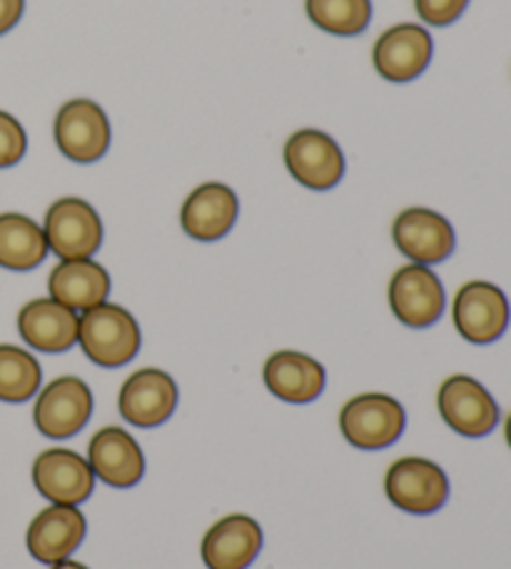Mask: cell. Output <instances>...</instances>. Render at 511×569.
Wrapping results in <instances>:
<instances>
[{"mask_svg": "<svg viewBox=\"0 0 511 569\" xmlns=\"http://www.w3.org/2000/svg\"><path fill=\"white\" fill-rule=\"evenodd\" d=\"M140 342L138 320L120 305L102 302L80 315L78 345L98 368L116 370L128 365L138 355Z\"/></svg>", "mask_w": 511, "mask_h": 569, "instance_id": "obj_1", "label": "cell"}, {"mask_svg": "<svg viewBox=\"0 0 511 569\" xmlns=\"http://www.w3.org/2000/svg\"><path fill=\"white\" fill-rule=\"evenodd\" d=\"M407 415L392 395L364 392L344 405L340 412V430L357 450H384L400 440Z\"/></svg>", "mask_w": 511, "mask_h": 569, "instance_id": "obj_2", "label": "cell"}, {"mask_svg": "<svg viewBox=\"0 0 511 569\" xmlns=\"http://www.w3.org/2000/svg\"><path fill=\"white\" fill-rule=\"evenodd\" d=\"M384 492L397 510L434 515L449 500V480L437 462L424 457H402L387 470Z\"/></svg>", "mask_w": 511, "mask_h": 569, "instance_id": "obj_3", "label": "cell"}, {"mask_svg": "<svg viewBox=\"0 0 511 569\" xmlns=\"http://www.w3.org/2000/svg\"><path fill=\"white\" fill-rule=\"evenodd\" d=\"M48 250L60 260L93 258L102 246V222L98 210L83 198H60L46 216Z\"/></svg>", "mask_w": 511, "mask_h": 569, "instance_id": "obj_4", "label": "cell"}, {"mask_svg": "<svg viewBox=\"0 0 511 569\" xmlns=\"http://www.w3.org/2000/svg\"><path fill=\"white\" fill-rule=\"evenodd\" d=\"M112 128L96 100L73 98L56 116V146L68 160L96 162L110 150Z\"/></svg>", "mask_w": 511, "mask_h": 569, "instance_id": "obj_5", "label": "cell"}, {"mask_svg": "<svg viewBox=\"0 0 511 569\" xmlns=\"http://www.w3.org/2000/svg\"><path fill=\"white\" fill-rule=\"evenodd\" d=\"M454 328L467 342H497L509 328L511 310L504 290L484 280H472L459 288L452 308Z\"/></svg>", "mask_w": 511, "mask_h": 569, "instance_id": "obj_6", "label": "cell"}, {"mask_svg": "<svg viewBox=\"0 0 511 569\" xmlns=\"http://www.w3.org/2000/svg\"><path fill=\"white\" fill-rule=\"evenodd\" d=\"M96 400L88 385L73 378V375H63L40 390L33 410V422L46 437L53 440H66V437L78 435L90 422Z\"/></svg>", "mask_w": 511, "mask_h": 569, "instance_id": "obj_7", "label": "cell"}, {"mask_svg": "<svg viewBox=\"0 0 511 569\" xmlns=\"http://www.w3.org/2000/svg\"><path fill=\"white\" fill-rule=\"evenodd\" d=\"M439 415L464 437H487L499 425V405L482 382L469 375H452L439 388Z\"/></svg>", "mask_w": 511, "mask_h": 569, "instance_id": "obj_8", "label": "cell"}, {"mask_svg": "<svg viewBox=\"0 0 511 569\" xmlns=\"http://www.w3.org/2000/svg\"><path fill=\"white\" fill-rule=\"evenodd\" d=\"M444 284L427 266H404L390 280V308L394 318L412 330H424L442 318Z\"/></svg>", "mask_w": 511, "mask_h": 569, "instance_id": "obj_9", "label": "cell"}, {"mask_svg": "<svg viewBox=\"0 0 511 569\" xmlns=\"http://www.w3.org/2000/svg\"><path fill=\"white\" fill-rule=\"evenodd\" d=\"M36 490L53 505L78 507L90 500L96 490L93 467L68 447L43 450L33 462Z\"/></svg>", "mask_w": 511, "mask_h": 569, "instance_id": "obj_10", "label": "cell"}, {"mask_svg": "<svg viewBox=\"0 0 511 569\" xmlns=\"http://www.w3.org/2000/svg\"><path fill=\"white\" fill-rule=\"evenodd\" d=\"M118 408L132 427L156 430L166 425L178 408V385L166 370L142 368L132 372L120 388Z\"/></svg>", "mask_w": 511, "mask_h": 569, "instance_id": "obj_11", "label": "cell"}, {"mask_svg": "<svg viewBox=\"0 0 511 569\" xmlns=\"http://www.w3.org/2000/svg\"><path fill=\"white\" fill-rule=\"evenodd\" d=\"M392 238L404 258L427 268L444 262L457 248L452 222L429 208L402 210L392 226Z\"/></svg>", "mask_w": 511, "mask_h": 569, "instance_id": "obj_12", "label": "cell"}, {"mask_svg": "<svg viewBox=\"0 0 511 569\" xmlns=\"http://www.w3.org/2000/svg\"><path fill=\"white\" fill-rule=\"evenodd\" d=\"M434 40L429 30L414 23H400L384 30L372 50V63L390 83H409L432 63Z\"/></svg>", "mask_w": 511, "mask_h": 569, "instance_id": "obj_13", "label": "cell"}, {"mask_svg": "<svg viewBox=\"0 0 511 569\" xmlns=\"http://www.w3.org/2000/svg\"><path fill=\"white\" fill-rule=\"evenodd\" d=\"M284 166L300 186L310 190H332L344 176V156L322 130H300L284 146Z\"/></svg>", "mask_w": 511, "mask_h": 569, "instance_id": "obj_14", "label": "cell"}, {"mask_svg": "<svg viewBox=\"0 0 511 569\" xmlns=\"http://www.w3.org/2000/svg\"><path fill=\"white\" fill-rule=\"evenodd\" d=\"M88 522L78 507L50 505L40 510L28 527V552L40 565H58L70 560L86 540Z\"/></svg>", "mask_w": 511, "mask_h": 569, "instance_id": "obj_15", "label": "cell"}, {"mask_svg": "<svg viewBox=\"0 0 511 569\" xmlns=\"http://www.w3.org/2000/svg\"><path fill=\"white\" fill-rule=\"evenodd\" d=\"M93 475L116 490H130L146 475V455L130 432L120 427H102L88 447Z\"/></svg>", "mask_w": 511, "mask_h": 569, "instance_id": "obj_16", "label": "cell"}, {"mask_svg": "<svg viewBox=\"0 0 511 569\" xmlns=\"http://www.w3.org/2000/svg\"><path fill=\"white\" fill-rule=\"evenodd\" d=\"M262 550V530L250 515H228L202 537V562L208 569H248Z\"/></svg>", "mask_w": 511, "mask_h": 569, "instance_id": "obj_17", "label": "cell"}, {"mask_svg": "<svg viewBox=\"0 0 511 569\" xmlns=\"http://www.w3.org/2000/svg\"><path fill=\"white\" fill-rule=\"evenodd\" d=\"M80 318L53 298H36L18 312V332L38 352H68L78 342Z\"/></svg>", "mask_w": 511, "mask_h": 569, "instance_id": "obj_18", "label": "cell"}, {"mask_svg": "<svg viewBox=\"0 0 511 569\" xmlns=\"http://www.w3.org/2000/svg\"><path fill=\"white\" fill-rule=\"evenodd\" d=\"M238 212L240 202L232 188L222 186V182H204L188 196L180 212V222L192 240L214 242L234 228Z\"/></svg>", "mask_w": 511, "mask_h": 569, "instance_id": "obj_19", "label": "cell"}, {"mask_svg": "<svg viewBox=\"0 0 511 569\" xmlns=\"http://www.w3.org/2000/svg\"><path fill=\"white\" fill-rule=\"evenodd\" d=\"M262 378L274 398L292 405L314 402L327 385L322 365L298 350H280L270 355L264 362Z\"/></svg>", "mask_w": 511, "mask_h": 569, "instance_id": "obj_20", "label": "cell"}, {"mask_svg": "<svg viewBox=\"0 0 511 569\" xmlns=\"http://www.w3.org/2000/svg\"><path fill=\"white\" fill-rule=\"evenodd\" d=\"M50 298L76 312L93 310L108 302L110 276L96 260H63L48 278Z\"/></svg>", "mask_w": 511, "mask_h": 569, "instance_id": "obj_21", "label": "cell"}, {"mask_svg": "<svg viewBox=\"0 0 511 569\" xmlns=\"http://www.w3.org/2000/svg\"><path fill=\"white\" fill-rule=\"evenodd\" d=\"M48 240L33 218L20 212L0 216V268L30 272L48 258Z\"/></svg>", "mask_w": 511, "mask_h": 569, "instance_id": "obj_22", "label": "cell"}, {"mask_svg": "<svg viewBox=\"0 0 511 569\" xmlns=\"http://www.w3.org/2000/svg\"><path fill=\"white\" fill-rule=\"evenodd\" d=\"M43 382L40 362L28 350L16 345H0V400L3 402H28L36 398Z\"/></svg>", "mask_w": 511, "mask_h": 569, "instance_id": "obj_23", "label": "cell"}, {"mask_svg": "<svg viewBox=\"0 0 511 569\" xmlns=\"http://www.w3.org/2000/svg\"><path fill=\"white\" fill-rule=\"evenodd\" d=\"M307 16L324 33L352 38L372 20V0H307Z\"/></svg>", "mask_w": 511, "mask_h": 569, "instance_id": "obj_24", "label": "cell"}, {"mask_svg": "<svg viewBox=\"0 0 511 569\" xmlns=\"http://www.w3.org/2000/svg\"><path fill=\"white\" fill-rule=\"evenodd\" d=\"M28 150V136L18 120L0 110V168H13L23 160Z\"/></svg>", "mask_w": 511, "mask_h": 569, "instance_id": "obj_25", "label": "cell"}, {"mask_svg": "<svg viewBox=\"0 0 511 569\" xmlns=\"http://www.w3.org/2000/svg\"><path fill=\"white\" fill-rule=\"evenodd\" d=\"M467 6L469 0H414L419 18H422L427 26L434 28L452 26L454 20L462 18Z\"/></svg>", "mask_w": 511, "mask_h": 569, "instance_id": "obj_26", "label": "cell"}, {"mask_svg": "<svg viewBox=\"0 0 511 569\" xmlns=\"http://www.w3.org/2000/svg\"><path fill=\"white\" fill-rule=\"evenodd\" d=\"M26 0H0V36L10 33L18 26V20L23 18Z\"/></svg>", "mask_w": 511, "mask_h": 569, "instance_id": "obj_27", "label": "cell"}, {"mask_svg": "<svg viewBox=\"0 0 511 569\" xmlns=\"http://www.w3.org/2000/svg\"><path fill=\"white\" fill-rule=\"evenodd\" d=\"M50 569H90V567L80 565V562H73V560H63V562H58V565H50Z\"/></svg>", "mask_w": 511, "mask_h": 569, "instance_id": "obj_28", "label": "cell"}, {"mask_svg": "<svg viewBox=\"0 0 511 569\" xmlns=\"http://www.w3.org/2000/svg\"><path fill=\"white\" fill-rule=\"evenodd\" d=\"M504 435H507V442L511 447V415L507 418V425H504Z\"/></svg>", "mask_w": 511, "mask_h": 569, "instance_id": "obj_29", "label": "cell"}]
</instances>
